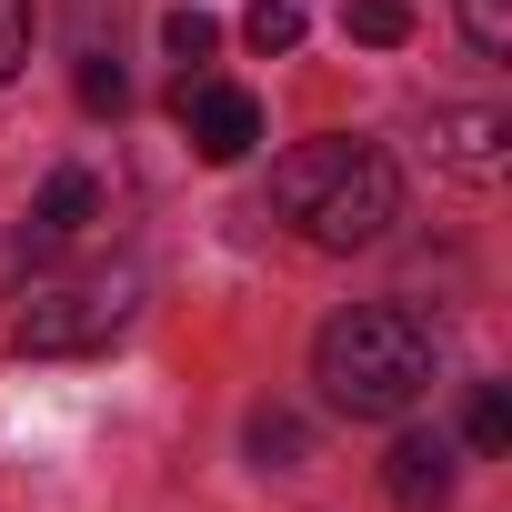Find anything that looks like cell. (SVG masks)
<instances>
[{
  "label": "cell",
  "mask_w": 512,
  "mask_h": 512,
  "mask_svg": "<svg viewBox=\"0 0 512 512\" xmlns=\"http://www.w3.org/2000/svg\"><path fill=\"white\" fill-rule=\"evenodd\" d=\"M272 211L312 241V251H362L392 231L402 211V181L372 141H302L272 161Z\"/></svg>",
  "instance_id": "6da1fadb"
},
{
  "label": "cell",
  "mask_w": 512,
  "mask_h": 512,
  "mask_svg": "<svg viewBox=\"0 0 512 512\" xmlns=\"http://www.w3.org/2000/svg\"><path fill=\"white\" fill-rule=\"evenodd\" d=\"M462 31H472L482 61H502L512 51V0H462Z\"/></svg>",
  "instance_id": "8fae6325"
},
{
  "label": "cell",
  "mask_w": 512,
  "mask_h": 512,
  "mask_svg": "<svg viewBox=\"0 0 512 512\" xmlns=\"http://www.w3.org/2000/svg\"><path fill=\"white\" fill-rule=\"evenodd\" d=\"M241 41L262 51V61H272V51H302V11H292V0H251V21H241Z\"/></svg>",
  "instance_id": "30bf717a"
},
{
  "label": "cell",
  "mask_w": 512,
  "mask_h": 512,
  "mask_svg": "<svg viewBox=\"0 0 512 512\" xmlns=\"http://www.w3.org/2000/svg\"><path fill=\"white\" fill-rule=\"evenodd\" d=\"M91 221H101V181L91 171H51L41 201H31V221H21V251H71Z\"/></svg>",
  "instance_id": "8992f818"
},
{
  "label": "cell",
  "mask_w": 512,
  "mask_h": 512,
  "mask_svg": "<svg viewBox=\"0 0 512 512\" xmlns=\"http://www.w3.org/2000/svg\"><path fill=\"white\" fill-rule=\"evenodd\" d=\"M502 442H512V392L482 382V392H472V452H502Z\"/></svg>",
  "instance_id": "7c38bea8"
},
{
  "label": "cell",
  "mask_w": 512,
  "mask_h": 512,
  "mask_svg": "<svg viewBox=\"0 0 512 512\" xmlns=\"http://www.w3.org/2000/svg\"><path fill=\"white\" fill-rule=\"evenodd\" d=\"M342 31H352V41H372V51H392V41H412V0H352Z\"/></svg>",
  "instance_id": "ba28073f"
},
{
  "label": "cell",
  "mask_w": 512,
  "mask_h": 512,
  "mask_svg": "<svg viewBox=\"0 0 512 512\" xmlns=\"http://www.w3.org/2000/svg\"><path fill=\"white\" fill-rule=\"evenodd\" d=\"M181 131H191V151H201L211 171H231L251 141H262V101H251L241 81H201V71H181Z\"/></svg>",
  "instance_id": "277c9868"
},
{
  "label": "cell",
  "mask_w": 512,
  "mask_h": 512,
  "mask_svg": "<svg viewBox=\"0 0 512 512\" xmlns=\"http://www.w3.org/2000/svg\"><path fill=\"white\" fill-rule=\"evenodd\" d=\"M432 322L422 312H402V302H352L342 322H322V352H312V372H322V392L352 412V422H392V412H412L422 392H432Z\"/></svg>",
  "instance_id": "7a4b0ae2"
},
{
  "label": "cell",
  "mask_w": 512,
  "mask_h": 512,
  "mask_svg": "<svg viewBox=\"0 0 512 512\" xmlns=\"http://www.w3.org/2000/svg\"><path fill=\"white\" fill-rule=\"evenodd\" d=\"M121 322H131V272H31L21 312H11V342L61 362V352H101Z\"/></svg>",
  "instance_id": "3957f363"
},
{
  "label": "cell",
  "mask_w": 512,
  "mask_h": 512,
  "mask_svg": "<svg viewBox=\"0 0 512 512\" xmlns=\"http://www.w3.org/2000/svg\"><path fill=\"white\" fill-rule=\"evenodd\" d=\"M502 141H512L502 111H432V161L452 181H502V161H512Z\"/></svg>",
  "instance_id": "5b68a950"
},
{
  "label": "cell",
  "mask_w": 512,
  "mask_h": 512,
  "mask_svg": "<svg viewBox=\"0 0 512 512\" xmlns=\"http://www.w3.org/2000/svg\"><path fill=\"white\" fill-rule=\"evenodd\" d=\"M161 51H171L181 71H201V61L221 51V21H211V11H171V21H161Z\"/></svg>",
  "instance_id": "9c48e42d"
},
{
  "label": "cell",
  "mask_w": 512,
  "mask_h": 512,
  "mask_svg": "<svg viewBox=\"0 0 512 512\" xmlns=\"http://www.w3.org/2000/svg\"><path fill=\"white\" fill-rule=\"evenodd\" d=\"M31 61V0H0V81Z\"/></svg>",
  "instance_id": "4fadbf2b"
},
{
  "label": "cell",
  "mask_w": 512,
  "mask_h": 512,
  "mask_svg": "<svg viewBox=\"0 0 512 512\" xmlns=\"http://www.w3.org/2000/svg\"><path fill=\"white\" fill-rule=\"evenodd\" d=\"M382 482H392V502L432 512V502L452 492V442H442V432H402V442H392V472H382Z\"/></svg>",
  "instance_id": "52a82bcc"
},
{
  "label": "cell",
  "mask_w": 512,
  "mask_h": 512,
  "mask_svg": "<svg viewBox=\"0 0 512 512\" xmlns=\"http://www.w3.org/2000/svg\"><path fill=\"white\" fill-rule=\"evenodd\" d=\"M251 452H262V462H272V452L302 462V422H292V412H262V422H251Z\"/></svg>",
  "instance_id": "9a60e30c"
},
{
  "label": "cell",
  "mask_w": 512,
  "mask_h": 512,
  "mask_svg": "<svg viewBox=\"0 0 512 512\" xmlns=\"http://www.w3.org/2000/svg\"><path fill=\"white\" fill-rule=\"evenodd\" d=\"M81 101H91V111H121V101H131L121 61H101V51H91V61H81Z\"/></svg>",
  "instance_id": "5bb4252c"
}]
</instances>
